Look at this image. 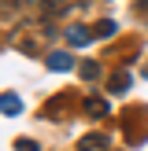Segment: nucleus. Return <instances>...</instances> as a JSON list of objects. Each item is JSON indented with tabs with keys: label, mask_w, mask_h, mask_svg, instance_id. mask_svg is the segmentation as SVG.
Instances as JSON below:
<instances>
[{
	"label": "nucleus",
	"mask_w": 148,
	"mask_h": 151,
	"mask_svg": "<svg viewBox=\"0 0 148 151\" xmlns=\"http://www.w3.org/2000/svg\"><path fill=\"white\" fill-rule=\"evenodd\" d=\"M78 151H107V137L104 133H85L78 140Z\"/></svg>",
	"instance_id": "1"
},
{
	"label": "nucleus",
	"mask_w": 148,
	"mask_h": 151,
	"mask_svg": "<svg viewBox=\"0 0 148 151\" xmlns=\"http://www.w3.org/2000/svg\"><path fill=\"white\" fill-rule=\"evenodd\" d=\"M44 63H48V70H70V66H74V55H70V52H52Z\"/></svg>",
	"instance_id": "2"
},
{
	"label": "nucleus",
	"mask_w": 148,
	"mask_h": 151,
	"mask_svg": "<svg viewBox=\"0 0 148 151\" xmlns=\"http://www.w3.org/2000/svg\"><path fill=\"white\" fill-rule=\"evenodd\" d=\"M67 41H70V44H78V48H85V44L93 41V33H89L85 26H78V22H74V26H67Z\"/></svg>",
	"instance_id": "3"
},
{
	"label": "nucleus",
	"mask_w": 148,
	"mask_h": 151,
	"mask_svg": "<svg viewBox=\"0 0 148 151\" xmlns=\"http://www.w3.org/2000/svg\"><path fill=\"white\" fill-rule=\"evenodd\" d=\"M107 100H100V96H89V100H85V114L89 118H104V114H107Z\"/></svg>",
	"instance_id": "4"
},
{
	"label": "nucleus",
	"mask_w": 148,
	"mask_h": 151,
	"mask_svg": "<svg viewBox=\"0 0 148 151\" xmlns=\"http://www.w3.org/2000/svg\"><path fill=\"white\" fill-rule=\"evenodd\" d=\"M0 111H4V114H22V100L15 92H4L0 96Z\"/></svg>",
	"instance_id": "5"
},
{
	"label": "nucleus",
	"mask_w": 148,
	"mask_h": 151,
	"mask_svg": "<svg viewBox=\"0 0 148 151\" xmlns=\"http://www.w3.org/2000/svg\"><path fill=\"white\" fill-rule=\"evenodd\" d=\"M41 11H44V19H56V15L67 11V0H41Z\"/></svg>",
	"instance_id": "6"
},
{
	"label": "nucleus",
	"mask_w": 148,
	"mask_h": 151,
	"mask_svg": "<svg viewBox=\"0 0 148 151\" xmlns=\"http://www.w3.org/2000/svg\"><path fill=\"white\" fill-rule=\"evenodd\" d=\"M130 88V74H115L111 78V92H126Z\"/></svg>",
	"instance_id": "7"
},
{
	"label": "nucleus",
	"mask_w": 148,
	"mask_h": 151,
	"mask_svg": "<svg viewBox=\"0 0 148 151\" xmlns=\"http://www.w3.org/2000/svg\"><path fill=\"white\" fill-rule=\"evenodd\" d=\"M96 74H100V66H96L93 59H85V63H81V78H85V81H96Z\"/></svg>",
	"instance_id": "8"
},
{
	"label": "nucleus",
	"mask_w": 148,
	"mask_h": 151,
	"mask_svg": "<svg viewBox=\"0 0 148 151\" xmlns=\"http://www.w3.org/2000/svg\"><path fill=\"white\" fill-rule=\"evenodd\" d=\"M115 33H118L115 22H96V37H115Z\"/></svg>",
	"instance_id": "9"
},
{
	"label": "nucleus",
	"mask_w": 148,
	"mask_h": 151,
	"mask_svg": "<svg viewBox=\"0 0 148 151\" xmlns=\"http://www.w3.org/2000/svg\"><path fill=\"white\" fill-rule=\"evenodd\" d=\"M15 151H41L37 140H15Z\"/></svg>",
	"instance_id": "10"
},
{
	"label": "nucleus",
	"mask_w": 148,
	"mask_h": 151,
	"mask_svg": "<svg viewBox=\"0 0 148 151\" xmlns=\"http://www.w3.org/2000/svg\"><path fill=\"white\" fill-rule=\"evenodd\" d=\"M137 11H141V15L148 19V0H141V4H137Z\"/></svg>",
	"instance_id": "11"
},
{
	"label": "nucleus",
	"mask_w": 148,
	"mask_h": 151,
	"mask_svg": "<svg viewBox=\"0 0 148 151\" xmlns=\"http://www.w3.org/2000/svg\"><path fill=\"white\" fill-rule=\"evenodd\" d=\"M141 74H144V78H148V63H144V70H141Z\"/></svg>",
	"instance_id": "12"
}]
</instances>
